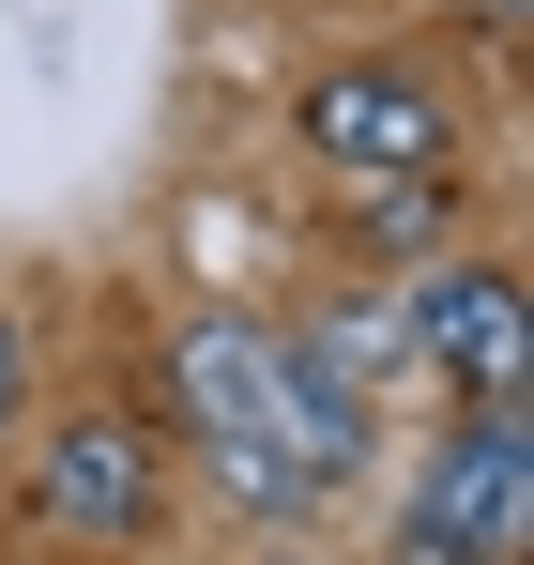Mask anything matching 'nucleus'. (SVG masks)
<instances>
[{
    "mask_svg": "<svg viewBox=\"0 0 534 565\" xmlns=\"http://www.w3.org/2000/svg\"><path fill=\"white\" fill-rule=\"evenodd\" d=\"M169 413L199 428V473H214L245 520H306V504H321V489L290 473V428H275V337L183 321L169 337Z\"/></svg>",
    "mask_w": 534,
    "mask_h": 565,
    "instance_id": "obj_1",
    "label": "nucleus"
},
{
    "mask_svg": "<svg viewBox=\"0 0 534 565\" xmlns=\"http://www.w3.org/2000/svg\"><path fill=\"white\" fill-rule=\"evenodd\" d=\"M413 565H534V413H458L428 473L397 489Z\"/></svg>",
    "mask_w": 534,
    "mask_h": 565,
    "instance_id": "obj_2",
    "label": "nucleus"
},
{
    "mask_svg": "<svg viewBox=\"0 0 534 565\" xmlns=\"http://www.w3.org/2000/svg\"><path fill=\"white\" fill-rule=\"evenodd\" d=\"M306 153H337L352 184H444L458 107L428 62H337V77H306Z\"/></svg>",
    "mask_w": 534,
    "mask_h": 565,
    "instance_id": "obj_3",
    "label": "nucleus"
},
{
    "mask_svg": "<svg viewBox=\"0 0 534 565\" xmlns=\"http://www.w3.org/2000/svg\"><path fill=\"white\" fill-rule=\"evenodd\" d=\"M397 337H413V352H428L473 413H520L534 337H520V276H504V260H428V276H413V306H397Z\"/></svg>",
    "mask_w": 534,
    "mask_h": 565,
    "instance_id": "obj_4",
    "label": "nucleus"
},
{
    "mask_svg": "<svg viewBox=\"0 0 534 565\" xmlns=\"http://www.w3.org/2000/svg\"><path fill=\"white\" fill-rule=\"evenodd\" d=\"M31 504H46V535H77V551H122V535L153 520V444H138L122 413H92V428H62V444H46Z\"/></svg>",
    "mask_w": 534,
    "mask_h": 565,
    "instance_id": "obj_5",
    "label": "nucleus"
},
{
    "mask_svg": "<svg viewBox=\"0 0 534 565\" xmlns=\"http://www.w3.org/2000/svg\"><path fill=\"white\" fill-rule=\"evenodd\" d=\"M275 428H290V473H306V489H337V473L366 459V382H352L337 337H290V352H275Z\"/></svg>",
    "mask_w": 534,
    "mask_h": 565,
    "instance_id": "obj_6",
    "label": "nucleus"
},
{
    "mask_svg": "<svg viewBox=\"0 0 534 565\" xmlns=\"http://www.w3.org/2000/svg\"><path fill=\"white\" fill-rule=\"evenodd\" d=\"M366 245L382 260H444V184H366Z\"/></svg>",
    "mask_w": 534,
    "mask_h": 565,
    "instance_id": "obj_7",
    "label": "nucleus"
},
{
    "mask_svg": "<svg viewBox=\"0 0 534 565\" xmlns=\"http://www.w3.org/2000/svg\"><path fill=\"white\" fill-rule=\"evenodd\" d=\"M15 397H31V337L0 321V428H15Z\"/></svg>",
    "mask_w": 534,
    "mask_h": 565,
    "instance_id": "obj_8",
    "label": "nucleus"
},
{
    "mask_svg": "<svg viewBox=\"0 0 534 565\" xmlns=\"http://www.w3.org/2000/svg\"><path fill=\"white\" fill-rule=\"evenodd\" d=\"M473 15H520V0H473Z\"/></svg>",
    "mask_w": 534,
    "mask_h": 565,
    "instance_id": "obj_9",
    "label": "nucleus"
},
{
    "mask_svg": "<svg viewBox=\"0 0 534 565\" xmlns=\"http://www.w3.org/2000/svg\"><path fill=\"white\" fill-rule=\"evenodd\" d=\"M275 565H290V551H275Z\"/></svg>",
    "mask_w": 534,
    "mask_h": 565,
    "instance_id": "obj_10",
    "label": "nucleus"
},
{
    "mask_svg": "<svg viewBox=\"0 0 534 565\" xmlns=\"http://www.w3.org/2000/svg\"><path fill=\"white\" fill-rule=\"evenodd\" d=\"M397 565H413V551H397Z\"/></svg>",
    "mask_w": 534,
    "mask_h": 565,
    "instance_id": "obj_11",
    "label": "nucleus"
}]
</instances>
